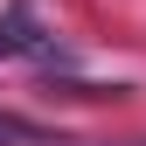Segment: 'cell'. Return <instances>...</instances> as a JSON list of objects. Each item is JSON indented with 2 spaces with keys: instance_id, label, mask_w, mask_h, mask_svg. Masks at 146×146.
I'll list each match as a JSON object with an SVG mask.
<instances>
[{
  "instance_id": "obj_3",
  "label": "cell",
  "mask_w": 146,
  "mask_h": 146,
  "mask_svg": "<svg viewBox=\"0 0 146 146\" xmlns=\"http://www.w3.org/2000/svg\"><path fill=\"white\" fill-rule=\"evenodd\" d=\"M132 146H146V139H132Z\"/></svg>"
},
{
  "instance_id": "obj_2",
  "label": "cell",
  "mask_w": 146,
  "mask_h": 146,
  "mask_svg": "<svg viewBox=\"0 0 146 146\" xmlns=\"http://www.w3.org/2000/svg\"><path fill=\"white\" fill-rule=\"evenodd\" d=\"M7 139H28V125H0V146H7Z\"/></svg>"
},
{
  "instance_id": "obj_1",
  "label": "cell",
  "mask_w": 146,
  "mask_h": 146,
  "mask_svg": "<svg viewBox=\"0 0 146 146\" xmlns=\"http://www.w3.org/2000/svg\"><path fill=\"white\" fill-rule=\"evenodd\" d=\"M35 49H42L35 21L28 14H7V21H0V56H35Z\"/></svg>"
}]
</instances>
